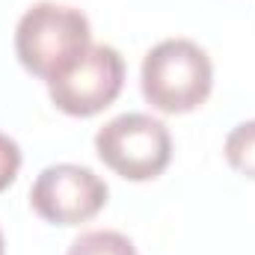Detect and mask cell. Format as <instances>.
<instances>
[{
  "mask_svg": "<svg viewBox=\"0 0 255 255\" xmlns=\"http://www.w3.org/2000/svg\"><path fill=\"white\" fill-rule=\"evenodd\" d=\"M3 250H6V244H3V232H0V255H3Z\"/></svg>",
  "mask_w": 255,
  "mask_h": 255,
  "instance_id": "9",
  "label": "cell"
},
{
  "mask_svg": "<svg viewBox=\"0 0 255 255\" xmlns=\"http://www.w3.org/2000/svg\"><path fill=\"white\" fill-rule=\"evenodd\" d=\"M95 151L125 181H151L172 160L169 128L148 113H122L95 133Z\"/></svg>",
  "mask_w": 255,
  "mask_h": 255,
  "instance_id": "3",
  "label": "cell"
},
{
  "mask_svg": "<svg viewBox=\"0 0 255 255\" xmlns=\"http://www.w3.org/2000/svg\"><path fill=\"white\" fill-rule=\"evenodd\" d=\"M142 98L169 116L202 107L214 89V63L190 39L157 42L139 68Z\"/></svg>",
  "mask_w": 255,
  "mask_h": 255,
  "instance_id": "2",
  "label": "cell"
},
{
  "mask_svg": "<svg viewBox=\"0 0 255 255\" xmlns=\"http://www.w3.org/2000/svg\"><path fill=\"white\" fill-rule=\"evenodd\" d=\"M18 169H21V148L12 136L0 133V193L18 178Z\"/></svg>",
  "mask_w": 255,
  "mask_h": 255,
  "instance_id": "8",
  "label": "cell"
},
{
  "mask_svg": "<svg viewBox=\"0 0 255 255\" xmlns=\"http://www.w3.org/2000/svg\"><path fill=\"white\" fill-rule=\"evenodd\" d=\"M223 151H226V160L235 172L255 181V119L232 128L229 136H226Z\"/></svg>",
  "mask_w": 255,
  "mask_h": 255,
  "instance_id": "7",
  "label": "cell"
},
{
  "mask_svg": "<svg viewBox=\"0 0 255 255\" xmlns=\"http://www.w3.org/2000/svg\"><path fill=\"white\" fill-rule=\"evenodd\" d=\"M92 48L89 18L65 3H33L15 27V54L21 65L45 83L63 77Z\"/></svg>",
  "mask_w": 255,
  "mask_h": 255,
  "instance_id": "1",
  "label": "cell"
},
{
  "mask_svg": "<svg viewBox=\"0 0 255 255\" xmlns=\"http://www.w3.org/2000/svg\"><path fill=\"white\" fill-rule=\"evenodd\" d=\"M125 86V60L113 45H92L80 63L48 83V95L65 116H95L107 110Z\"/></svg>",
  "mask_w": 255,
  "mask_h": 255,
  "instance_id": "5",
  "label": "cell"
},
{
  "mask_svg": "<svg viewBox=\"0 0 255 255\" xmlns=\"http://www.w3.org/2000/svg\"><path fill=\"white\" fill-rule=\"evenodd\" d=\"M107 196L110 190L104 178L89 166L54 163L36 175L30 187V208L51 226H80L107 205Z\"/></svg>",
  "mask_w": 255,
  "mask_h": 255,
  "instance_id": "4",
  "label": "cell"
},
{
  "mask_svg": "<svg viewBox=\"0 0 255 255\" xmlns=\"http://www.w3.org/2000/svg\"><path fill=\"white\" fill-rule=\"evenodd\" d=\"M65 255H136V247L122 232L92 229V232H80Z\"/></svg>",
  "mask_w": 255,
  "mask_h": 255,
  "instance_id": "6",
  "label": "cell"
}]
</instances>
